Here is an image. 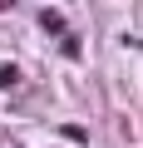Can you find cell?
Masks as SVG:
<instances>
[{"label": "cell", "mask_w": 143, "mask_h": 148, "mask_svg": "<svg viewBox=\"0 0 143 148\" xmlns=\"http://www.w3.org/2000/svg\"><path fill=\"white\" fill-rule=\"evenodd\" d=\"M40 25H44V30H54V35H59V30H64V20H59V15H54V10H40Z\"/></svg>", "instance_id": "1"}, {"label": "cell", "mask_w": 143, "mask_h": 148, "mask_svg": "<svg viewBox=\"0 0 143 148\" xmlns=\"http://www.w3.org/2000/svg\"><path fill=\"white\" fill-rule=\"evenodd\" d=\"M15 79H20V74H15V69H10V64H5V69H0V89H10V84H15Z\"/></svg>", "instance_id": "2"}, {"label": "cell", "mask_w": 143, "mask_h": 148, "mask_svg": "<svg viewBox=\"0 0 143 148\" xmlns=\"http://www.w3.org/2000/svg\"><path fill=\"white\" fill-rule=\"evenodd\" d=\"M5 5H10V0H0V10H5Z\"/></svg>", "instance_id": "3"}]
</instances>
